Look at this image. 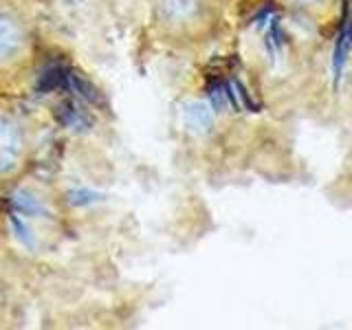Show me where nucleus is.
Segmentation results:
<instances>
[{
  "mask_svg": "<svg viewBox=\"0 0 352 330\" xmlns=\"http://www.w3.org/2000/svg\"><path fill=\"white\" fill-rule=\"evenodd\" d=\"M352 51V14L346 9L344 16V27L339 31V38L335 44V53H333V73H335V82H339L341 73H344V66L348 62V55Z\"/></svg>",
  "mask_w": 352,
  "mask_h": 330,
  "instance_id": "obj_1",
  "label": "nucleus"
},
{
  "mask_svg": "<svg viewBox=\"0 0 352 330\" xmlns=\"http://www.w3.org/2000/svg\"><path fill=\"white\" fill-rule=\"evenodd\" d=\"M306 3H315V0H306Z\"/></svg>",
  "mask_w": 352,
  "mask_h": 330,
  "instance_id": "obj_2",
  "label": "nucleus"
}]
</instances>
